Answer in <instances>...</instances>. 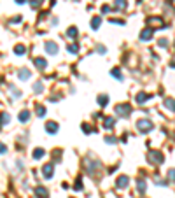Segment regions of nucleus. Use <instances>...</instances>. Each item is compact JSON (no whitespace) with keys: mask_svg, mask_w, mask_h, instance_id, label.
Segmentation results:
<instances>
[{"mask_svg":"<svg viewBox=\"0 0 175 198\" xmlns=\"http://www.w3.org/2000/svg\"><path fill=\"white\" fill-rule=\"evenodd\" d=\"M33 63H35V67H37L39 70H46V67H48V62H46V58H40V56L33 58Z\"/></svg>","mask_w":175,"mask_h":198,"instance_id":"13","label":"nucleus"},{"mask_svg":"<svg viewBox=\"0 0 175 198\" xmlns=\"http://www.w3.org/2000/svg\"><path fill=\"white\" fill-rule=\"evenodd\" d=\"M168 2H172V0H168Z\"/></svg>","mask_w":175,"mask_h":198,"instance_id":"44","label":"nucleus"},{"mask_svg":"<svg viewBox=\"0 0 175 198\" xmlns=\"http://www.w3.org/2000/svg\"><path fill=\"white\" fill-rule=\"evenodd\" d=\"M5 153H7V145L0 142V154H5Z\"/></svg>","mask_w":175,"mask_h":198,"instance_id":"38","label":"nucleus"},{"mask_svg":"<svg viewBox=\"0 0 175 198\" xmlns=\"http://www.w3.org/2000/svg\"><path fill=\"white\" fill-rule=\"evenodd\" d=\"M165 107L168 110H173V112H175V100H173V98H166V100H165Z\"/></svg>","mask_w":175,"mask_h":198,"instance_id":"27","label":"nucleus"},{"mask_svg":"<svg viewBox=\"0 0 175 198\" xmlns=\"http://www.w3.org/2000/svg\"><path fill=\"white\" fill-rule=\"evenodd\" d=\"M170 67H172V69H175V58H173V60L170 62Z\"/></svg>","mask_w":175,"mask_h":198,"instance_id":"42","label":"nucleus"},{"mask_svg":"<svg viewBox=\"0 0 175 198\" xmlns=\"http://www.w3.org/2000/svg\"><path fill=\"white\" fill-rule=\"evenodd\" d=\"M96 102H98L100 107H105L109 104V95H98V97H96Z\"/></svg>","mask_w":175,"mask_h":198,"instance_id":"19","label":"nucleus"},{"mask_svg":"<svg viewBox=\"0 0 175 198\" xmlns=\"http://www.w3.org/2000/svg\"><path fill=\"white\" fill-rule=\"evenodd\" d=\"M84 170H86L88 175L95 177V175H96V172H100V170H102V163H100V160H95V158H91V156H88V158L84 160Z\"/></svg>","mask_w":175,"mask_h":198,"instance_id":"1","label":"nucleus"},{"mask_svg":"<svg viewBox=\"0 0 175 198\" xmlns=\"http://www.w3.org/2000/svg\"><path fill=\"white\" fill-rule=\"evenodd\" d=\"M11 23H21V16H18V18H14Z\"/></svg>","mask_w":175,"mask_h":198,"instance_id":"41","label":"nucleus"},{"mask_svg":"<svg viewBox=\"0 0 175 198\" xmlns=\"http://www.w3.org/2000/svg\"><path fill=\"white\" fill-rule=\"evenodd\" d=\"M96 53L105 54V53H107V48H105V46H98V48H96Z\"/></svg>","mask_w":175,"mask_h":198,"instance_id":"36","label":"nucleus"},{"mask_svg":"<svg viewBox=\"0 0 175 198\" xmlns=\"http://www.w3.org/2000/svg\"><path fill=\"white\" fill-rule=\"evenodd\" d=\"M44 49H46V53L48 54H58V44L56 42H52V40H48L46 44H44Z\"/></svg>","mask_w":175,"mask_h":198,"instance_id":"7","label":"nucleus"},{"mask_svg":"<svg viewBox=\"0 0 175 198\" xmlns=\"http://www.w3.org/2000/svg\"><path fill=\"white\" fill-rule=\"evenodd\" d=\"M158 44L161 46V48H166V46H168V40H166V39H159V40H158Z\"/></svg>","mask_w":175,"mask_h":198,"instance_id":"37","label":"nucleus"},{"mask_svg":"<svg viewBox=\"0 0 175 198\" xmlns=\"http://www.w3.org/2000/svg\"><path fill=\"white\" fill-rule=\"evenodd\" d=\"M81 128H82V132H84V133H91V132H93L91 126H89V124H86V123H82V126H81Z\"/></svg>","mask_w":175,"mask_h":198,"instance_id":"33","label":"nucleus"},{"mask_svg":"<svg viewBox=\"0 0 175 198\" xmlns=\"http://www.w3.org/2000/svg\"><path fill=\"white\" fill-rule=\"evenodd\" d=\"M75 189H77V191H81V189H82V182H81V177H77V180H75V186H74Z\"/></svg>","mask_w":175,"mask_h":198,"instance_id":"35","label":"nucleus"},{"mask_svg":"<svg viewBox=\"0 0 175 198\" xmlns=\"http://www.w3.org/2000/svg\"><path fill=\"white\" fill-rule=\"evenodd\" d=\"M154 35V28H144V30L140 32V40H151Z\"/></svg>","mask_w":175,"mask_h":198,"instance_id":"10","label":"nucleus"},{"mask_svg":"<svg viewBox=\"0 0 175 198\" xmlns=\"http://www.w3.org/2000/svg\"><path fill=\"white\" fill-rule=\"evenodd\" d=\"M42 2H44V0H32V7H33V9H37V7H40V5H42Z\"/></svg>","mask_w":175,"mask_h":198,"instance_id":"32","label":"nucleus"},{"mask_svg":"<svg viewBox=\"0 0 175 198\" xmlns=\"http://www.w3.org/2000/svg\"><path fill=\"white\" fill-rule=\"evenodd\" d=\"M25 2H26V0H16V4H19V5H21V4H25Z\"/></svg>","mask_w":175,"mask_h":198,"instance_id":"43","label":"nucleus"},{"mask_svg":"<svg viewBox=\"0 0 175 198\" xmlns=\"http://www.w3.org/2000/svg\"><path fill=\"white\" fill-rule=\"evenodd\" d=\"M18 77L21 81H28L32 77V72L28 70V69H19V70H18Z\"/></svg>","mask_w":175,"mask_h":198,"instance_id":"14","label":"nucleus"},{"mask_svg":"<svg viewBox=\"0 0 175 198\" xmlns=\"http://www.w3.org/2000/svg\"><path fill=\"white\" fill-rule=\"evenodd\" d=\"M67 51H68V53H72V54H77L79 53V46L75 44V42H72V44L67 46Z\"/></svg>","mask_w":175,"mask_h":198,"instance_id":"28","label":"nucleus"},{"mask_svg":"<svg viewBox=\"0 0 175 198\" xmlns=\"http://www.w3.org/2000/svg\"><path fill=\"white\" fill-rule=\"evenodd\" d=\"M168 179H170L172 182H175V168H172V170H168Z\"/></svg>","mask_w":175,"mask_h":198,"instance_id":"34","label":"nucleus"},{"mask_svg":"<svg viewBox=\"0 0 175 198\" xmlns=\"http://www.w3.org/2000/svg\"><path fill=\"white\" fill-rule=\"evenodd\" d=\"M147 161L151 163V165H161V163L165 161V158H163V154L159 153V151H149Z\"/></svg>","mask_w":175,"mask_h":198,"instance_id":"4","label":"nucleus"},{"mask_svg":"<svg viewBox=\"0 0 175 198\" xmlns=\"http://www.w3.org/2000/svg\"><path fill=\"white\" fill-rule=\"evenodd\" d=\"M114 112H116L119 118H128V116L131 114V105L130 104H118L116 109H114Z\"/></svg>","mask_w":175,"mask_h":198,"instance_id":"3","label":"nucleus"},{"mask_svg":"<svg viewBox=\"0 0 175 198\" xmlns=\"http://www.w3.org/2000/svg\"><path fill=\"white\" fill-rule=\"evenodd\" d=\"M152 128H154V124H152L151 119H138V121H137V130H138L140 133H149Z\"/></svg>","mask_w":175,"mask_h":198,"instance_id":"2","label":"nucleus"},{"mask_svg":"<svg viewBox=\"0 0 175 198\" xmlns=\"http://www.w3.org/2000/svg\"><path fill=\"white\" fill-rule=\"evenodd\" d=\"M9 121H11V116H9L7 112H0V128L5 126Z\"/></svg>","mask_w":175,"mask_h":198,"instance_id":"20","label":"nucleus"},{"mask_svg":"<svg viewBox=\"0 0 175 198\" xmlns=\"http://www.w3.org/2000/svg\"><path fill=\"white\" fill-rule=\"evenodd\" d=\"M114 126H116V119H114L112 116H109V118L103 119V128L105 130H112Z\"/></svg>","mask_w":175,"mask_h":198,"instance_id":"17","label":"nucleus"},{"mask_svg":"<svg viewBox=\"0 0 175 198\" xmlns=\"http://www.w3.org/2000/svg\"><path fill=\"white\" fill-rule=\"evenodd\" d=\"M67 35H68V37H70V39H72V40H75V39H77V35H79L77 28H75V27H70L68 30H67Z\"/></svg>","mask_w":175,"mask_h":198,"instance_id":"24","label":"nucleus"},{"mask_svg":"<svg viewBox=\"0 0 175 198\" xmlns=\"http://www.w3.org/2000/svg\"><path fill=\"white\" fill-rule=\"evenodd\" d=\"M121 140L126 144V140H128V133H122V137H121Z\"/></svg>","mask_w":175,"mask_h":198,"instance_id":"40","label":"nucleus"},{"mask_svg":"<svg viewBox=\"0 0 175 198\" xmlns=\"http://www.w3.org/2000/svg\"><path fill=\"white\" fill-rule=\"evenodd\" d=\"M128 184H130V177H128V175H119L118 179H116V188H118V189L128 188Z\"/></svg>","mask_w":175,"mask_h":198,"instance_id":"8","label":"nucleus"},{"mask_svg":"<svg viewBox=\"0 0 175 198\" xmlns=\"http://www.w3.org/2000/svg\"><path fill=\"white\" fill-rule=\"evenodd\" d=\"M109 11H110L109 5H103V7H102V13H109Z\"/></svg>","mask_w":175,"mask_h":198,"instance_id":"39","label":"nucleus"},{"mask_svg":"<svg viewBox=\"0 0 175 198\" xmlns=\"http://www.w3.org/2000/svg\"><path fill=\"white\" fill-rule=\"evenodd\" d=\"M32 156H33V160H42L44 156H46V151H44L42 147H37V149H33Z\"/></svg>","mask_w":175,"mask_h":198,"instance_id":"18","label":"nucleus"},{"mask_svg":"<svg viewBox=\"0 0 175 198\" xmlns=\"http://www.w3.org/2000/svg\"><path fill=\"white\" fill-rule=\"evenodd\" d=\"M35 196L37 198H49V191L44 186H37L35 188Z\"/></svg>","mask_w":175,"mask_h":198,"instance_id":"12","label":"nucleus"},{"mask_svg":"<svg viewBox=\"0 0 175 198\" xmlns=\"http://www.w3.org/2000/svg\"><path fill=\"white\" fill-rule=\"evenodd\" d=\"M114 9L116 11H126L128 9V2L126 0H114Z\"/></svg>","mask_w":175,"mask_h":198,"instance_id":"15","label":"nucleus"},{"mask_svg":"<svg viewBox=\"0 0 175 198\" xmlns=\"http://www.w3.org/2000/svg\"><path fill=\"white\" fill-rule=\"evenodd\" d=\"M33 91L37 93V95H39V93H42V91H44V84L40 83V81H37V83L33 84Z\"/></svg>","mask_w":175,"mask_h":198,"instance_id":"29","label":"nucleus"},{"mask_svg":"<svg viewBox=\"0 0 175 198\" xmlns=\"http://www.w3.org/2000/svg\"><path fill=\"white\" fill-rule=\"evenodd\" d=\"M52 175H54V165L52 163H46L42 167V177L44 179H52Z\"/></svg>","mask_w":175,"mask_h":198,"instance_id":"5","label":"nucleus"},{"mask_svg":"<svg viewBox=\"0 0 175 198\" xmlns=\"http://www.w3.org/2000/svg\"><path fill=\"white\" fill-rule=\"evenodd\" d=\"M35 112H37L39 118H44V116H46V107H44L42 104H37V105H35Z\"/></svg>","mask_w":175,"mask_h":198,"instance_id":"25","label":"nucleus"},{"mask_svg":"<svg viewBox=\"0 0 175 198\" xmlns=\"http://www.w3.org/2000/svg\"><path fill=\"white\" fill-rule=\"evenodd\" d=\"M147 23H149V25H154L156 28H165V21H163L161 18H158V16H154V18H152V16H149Z\"/></svg>","mask_w":175,"mask_h":198,"instance_id":"9","label":"nucleus"},{"mask_svg":"<svg viewBox=\"0 0 175 198\" xmlns=\"http://www.w3.org/2000/svg\"><path fill=\"white\" fill-rule=\"evenodd\" d=\"M44 128H46V132H48L49 135H56L58 130H60V124H58L56 121H48Z\"/></svg>","mask_w":175,"mask_h":198,"instance_id":"6","label":"nucleus"},{"mask_svg":"<svg viewBox=\"0 0 175 198\" xmlns=\"http://www.w3.org/2000/svg\"><path fill=\"white\" fill-rule=\"evenodd\" d=\"M26 53V48L23 44H18V46H14V54H18V56H21V54H25Z\"/></svg>","mask_w":175,"mask_h":198,"instance_id":"26","label":"nucleus"},{"mask_svg":"<svg viewBox=\"0 0 175 198\" xmlns=\"http://www.w3.org/2000/svg\"><path fill=\"white\" fill-rule=\"evenodd\" d=\"M137 189H138V193H142V195L145 193V189H147V184H145V180H144V179H138V180H137Z\"/></svg>","mask_w":175,"mask_h":198,"instance_id":"21","label":"nucleus"},{"mask_svg":"<svg viewBox=\"0 0 175 198\" xmlns=\"http://www.w3.org/2000/svg\"><path fill=\"white\" fill-rule=\"evenodd\" d=\"M11 95H12L14 98H19V97H21V91L16 89V88H11Z\"/></svg>","mask_w":175,"mask_h":198,"instance_id":"31","label":"nucleus"},{"mask_svg":"<svg viewBox=\"0 0 175 198\" xmlns=\"http://www.w3.org/2000/svg\"><path fill=\"white\" fill-rule=\"evenodd\" d=\"M151 98H152L151 95H147V93H144V91H140L138 95H137V104H138V105H144V104H147Z\"/></svg>","mask_w":175,"mask_h":198,"instance_id":"11","label":"nucleus"},{"mask_svg":"<svg viewBox=\"0 0 175 198\" xmlns=\"http://www.w3.org/2000/svg\"><path fill=\"white\" fill-rule=\"evenodd\" d=\"M116 142H118V139H116V137H112V135H107V137H105V144L112 145V144H116Z\"/></svg>","mask_w":175,"mask_h":198,"instance_id":"30","label":"nucleus"},{"mask_svg":"<svg viewBox=\"0 0 175 198\" xmlns=\"http://www.w3.org/2000/svg\"><path fill=\"white\" fill-rule=\"evenodd\" d=\"M110 75H112V77H116L118 81L124 79V77H122V74H121V69H118V67H114L112 70H110Z\"/></svg>","mask_w":175,"mask_h":198,"instance_id":"22","label":"nucleus"},{"mask_svg":"<svg viewBox=\"0 0 175 198\" xmlns=\"http://www.w3.org/2000/svg\"><path fill=\"white\" fill-rule=\"evenodd\" d=\"M30 118H32V112H30L28 109L21 110V112H19V116H18V119H19L21 123H26V121H30Z\"/></svg>","mask_w":175,"mask_h":198,"instance_id":"16","label":"nucleus"},{"mask_svg":"<svg viewBox=\"0 0 175 198\" xmlns=\"http://www.w3.org/2000/svg\"><path fill=\"white\" fill-rule=\"evenodd\" d=\"M102 25V16H95V18L91 19V28L93 30H98Z\"/></svg>","mask_w":175,"mask_h":198,"instance_id":"23","label":"nucleus"}]
</instances>
